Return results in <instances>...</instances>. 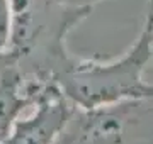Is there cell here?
Here are the masks:
<instances>
[{"label": "cell", "mask_w": 153, "mask_h": 144, "mask_svg": "<svg viewBox=\"0 0 153 144\" xmlns=\"http://www.w3.org/2000/svg\"><path fill=\"white\" fill-rule=\"evenodd\" d=\"M12 27L5 54L26 78L56 82L73 65L66 49L70 31L90 17V7L60 0H10Z\"/></svg>", "instance_id": "1"}, {"label": "cell", "mask_w": 153, "mask_h": 144, "mask_svg": "<svg viewBox=\"0 0 153 144\" xmlns=\"http://www.w3.org/2000/svg\"><path fill=\"white\" fill-rule=\"evenodd\" d=\"M152 58L153 0H148L143 27L129 49L111 61L75 58L58 85L66 98L82 109L153 97V83L145 80V70Z\"/></svg>", "instance_id": "2"}, {"label": "cell", "mask_w": 153, "mask_h": 144, "mask_svg": "<svg viewBox=\"0 0 153 144\" xmlns=\"http://www.w3.org/2000/svg\"><path fill=\"white\" fill-rule=\"evenodd\" d=\"M55 144H153V97L75 107Z\"/></svg>", "instance_id": "3"}, {"label": "cell", "mask_w": 153, "mask_h": 144, "mask_svg": "<svg viewBox=\"0 0 153 144\" xmlns=\"http://www.w3.org/2000/svg\"><path fill=\"white\" fill-rule=\"evenodd\" d=\"M75 107L63 92L49 95L26 119H17L0 144H55Z\"/></svg>", "instance_id": "4"}, {"label": "cell", "mask_w": 153, "mask_h": 144, "mask_svg": "<svg viewBox=\"0 0 153 144\" xmlns=\"http://www.w3.org/2000/svg\"><path fill=\"white\" fill-rule=\"evenodd\" d=\"M33 107V102L22 90V75L14 65L0 75V141L10 132L14 122L26 109Z\"/></svg>", "instance_id": "5"}, {"label": "cell", "mask_w": 153, "mask_h": 144, "mask_svg": "<svg viewBox=\"0 0 153 144\" xmlns=\"http://www.w3.org/2000/svg\"><path fill=\"white\" fill-rule=\"evenodd\" d=\"M12 27L10 0H0V56L5 54Z\"/></svg>", "instance_id": "6"}, {"label": "cell", "mask_w": 153, "mask_h": 144, "mask_svg": "<svg viewBox=\"0 0 153 144\" xmlns=\"http://www.w3.org/2000/svg\"><path fill=\"white\" fill-rule=\"evenodd\" d=\"M60 2L66 4V5H71V7H90V9H94L97 4L105 2V0H60Z\"/></svg>", "instance_id": "7"}, {"label": "cell", "mask_w": 153, "mask_h": 144, "mask_svg": "<svg viewBox=\"0 0 153 144\" xmlns=\"http://www.w3.org/2000/svg\"><path fill=\"white\" fill-rule=\"evenodd\" d=\"M10 65V61H9V58H7V54H4V56H0V75H2V71L5 70L7 66Z\"/></svg>", "instance_id": "8"}]
</instances>
